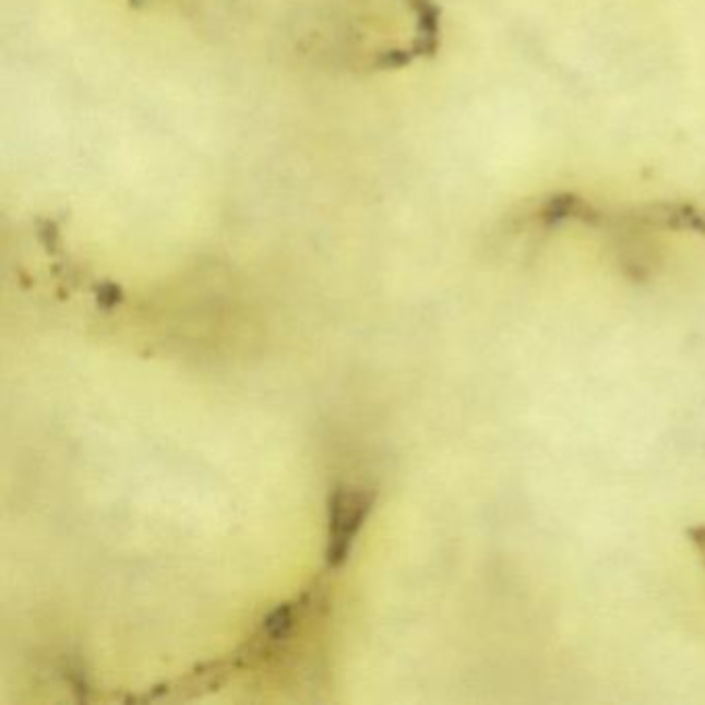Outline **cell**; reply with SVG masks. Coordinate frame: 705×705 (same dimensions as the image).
I'll use <instances>...</instances> for the list:
<instances>
[{"label":"cell","instance_id":"cell-1","mask_svg":"<svg viewBox=\"0 0 705 705\" xmlns=\"http://www.w3.org/2000/svg\"><path fill=\"white\" fill-rule=\"evenodd\" d=\"M372 494L367 490H337L332 501V547L330 561L342 563L352 545V538L365 522V515L371 507Z\"/></svg>","mask_w":705,"mask_h":705}]
</instances>
